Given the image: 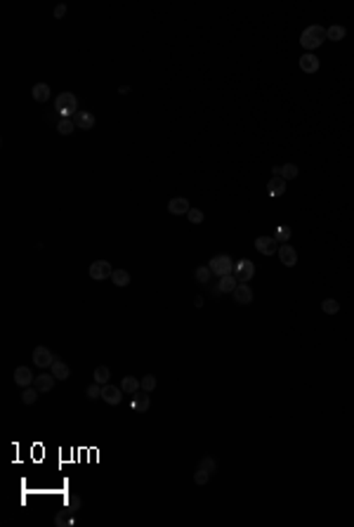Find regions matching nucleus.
Instances as JSON below:
<instances>
[{
	"mask_svg": "<svg viewBox=\"0 0 354 527\" xmlns=\"http://www.w3.org/2000/svg\"><path fill=\"white\" fill-rule=\"evenodd\" d=\"M326 41V29L323 26H319V24H312V26H307L305 31H302L300 36V45L307 50V52H312V50H316L319 45Z\"/></svg>",
	"mask_w": 354,
	"mask_h": 527,
	"instance_id": "f257e3e1",
	"label": "nucleus"
},
{
	"mask_svg": "<svg viewBox=\"0 0 354 527\" xmlns=\"http://www.w3.org/2000/svg\"><path fill=\"white\" fill-rule=\"evenodd\" d=\"M54 111L62 116V119H71L78 111V99H76L74 92H62V95L54 99Z\"/></svg>",
	"mask_w": 354,
	"mask_h": 527,
	"instance_id": "f03ea898",
	"label": "nucleus"
},
{
	"mask_svg": "<svg viewBox=\"0 0 354 527\" xmlns=\"http://www.w3.org/2000/svg\"><path fill=\"white\" fill-rule=\"evenodd\" d=\"M208 267H210V272L217 274V277H227V274L234 272V260L229 258V256H215V258L208 263Z\"/></svg>",
	"mask_w": 354,
	"mask_h": 527,
	"instance_id": "7ed1b4c3",
	"label": "nucleus"
},
{
	"mask_svg": "<svg viewBox=\"0 0 354 527\" xmlns=\"http://www.w3.org/2000/svg\"><path fill=\"white\" fill-rule=\"evenodd\" d=\"M234 274H236V279H238V284H248V281L255 277V263L248 258L234 263Z\"/></svg>",
	"mask_w": 354,
	"mask_h": 527,
	"instance_id": "20e7f679",
	"label": "nucleus"
},
{
	"mask_svg": "<svg viewBox=\"0 0 354 527\" xmlns=\"http://www.w3.org/2000/svg\"><path fill=\"white\" fill-rule=\"evenodd\" d=\"M87 274H90V279L104 281L114 274V267L109 265V260H95V263L90 265V269H87Z\"/></svg>",
	"mask_w": 354,
	"mask_h": 527,
	"instance_id": "39448f33",
	"label": "nucleus"
},
{
	"mask_svg": "<svg viewBox=\"0 0 354 527\" xmlns=\"http://www.w3.org/2000/svg\"><path fill=\"white\" fill-rule=\"evenodd\" d=\"M54 362H57V357L45 348V345H38L36 350H33V364L40 366V369H47V366H52Z\"/></svg>",
	"mask_w": 354,
	"mask_h": 527,
	"instance_id": "423d86ee",
	"label": "nucleus"
},
{
	"mask_svg": "<svg viewBox=\"0 0 354 527\" xmlns=\"http://www.w3.org/2000/svg\"><path fill=\"white\" fill-rule=\"evenodd\" d=\"M279 241L274 237H258L255 239V248H258L262 256H274V253H279Z\"/></svg>",
	"mask_w": 354,
	"mask_h": 527,
	"instance_id": "0eeeda50",
	"label": "nucleus"
},
{
	"mask_svg": "<svg viewBox=\"0 0 354 527\" xmlns=\"http://www.w3.org/2000/svg\"><path fill=\"white\" fill-rule=\"evenodd\" d=\"M14 383L22 386V388H29L36 383V376H33V371L29 366H17V369H14Z\"/></svg>",
	"mask_w": 354,
	"mask_h": 527,
	"instance_id": "6e6552de",
	"label": "nucleus"
},
{
	"mask_svg": "<svg viewBox=\"0 0 354 527\" xmlns=\"http://www.w3.org/2000/svg\"><path fill=\"white\" fill-rule=\"evenodd\" d=\"M102 399L107 402V404H120V399H123V390H120V386H111V383H107V386H102Z\"/></svg>",
	"mask_w": 354,
	"mask_h": 527,
	"instance_id": "1a4fd4ad",
	"label": "nucleus"
},
{
	"mask_svg": "<svg viewBox=\"0 0 354 527\" xmlns=\"http://www.w3.org/2000/svg\"><path fill=\"white\" fill-rule=\"evenodd\" d=\"M279 258L286 267H295L298 265V251L290 246V244H281L279 246Z\"/></svg>",
	"mask_w": 354,
	"mask_h": 527,
	"instance_id": "9d476101",
	"label": "nucleus"
},
{
	"mask_svg": "<svg viewBox=\"0 0 354 527\" xmlns=\"http://www.w3.org/2000/svg\"><path fill=\"white\" fill-rule=\"evenodd\" d=\"M319 66H321V62H319V57L312 52H305L300 57V69L305 71V74H316L319 71Z\"/></svg>",
	"mask_w": 354,
	"mask_h": 527,
	"instance_id": "9b49d317",
	"label": "nucleus"
},
{
	"mask_svg": "<svg viewBox=\"0 0 354 527\" xmlns=\"http://www.w3.org/2000/svg\"><path fill=\"white\" fill-rule=\"evenodd\" d=\"M168 211H170L172 216H184V213L192 211V206H189V201L184 196H175V199L168 201Z\"/></svg>",
	"mask_w": 354,
	"mask_h": 527,
	"instance_id": "f8f14e48",
	"label": "nucleus"
},
{
	"mask_svg": "<svg viewBox=\"0 0 354 527\" xmlns=\"http://www.w3.org/2000/svg\"><path fill=\"white\" fill-rule=\"evenodd\" d=\"M232 293H234V301L238 303V305H250V303H253V289H250L248 284H238Z\"/></svg>",
	"mask_w": 354,
	"mask_h": 527,
	"instance_id": "ddd939ff",
	"label": "nucleus"
},
{
	"mask_svg": "<svg viewBox=\"0 0 354 527\" xmlns=\"http://www.w3.org/2000/svg\"><path fill=\"white\" fill-rule=\"evenodd\" d=\"M74 123H76V128H83V130H92L95 128V116L90 114V111H76V116H74Z\"/></svg>",
	"mask_w": 354,
	"mask_h": 527,
	"instance_id": "4468645a",
	"label": "nucleus"
},
{
	"mask_svg": "<svg viewBox=\"0 0 354 527\" xmlns=\"http://www.w3.org/2000/svg\"><path fill=\"white\" fill-rule=\"evenodd\" d=\"M267 189L272 196H283V194H286V180H283L281 175H274V177L267 182Z\"/></svg>",
	"mask_w": 354,
	"mask_h": 527,
	"instance_id": "2eb2a0df",
	"label": "nucleus"
},
{
	"mask_svg": "<svg viewBox=\"0 0 354 527\" xmlns=\"http://www.w3.org/2000/svg\"><path fill=\"white\" fill-rule=\"evenodd\" d=\"M236 286H238V279L232 277V274H227V277H220V284L215 286V293H232Z\"/></svg>",
	"mask_w": 354,
	"mask_h": 527,
	"instance_id": "dca6fc26",
	"label": "nucleus"
},
{
	"mask_svg": "<svg viewBox=\"0 0 354 527\" xmlns=\"http://www.w3.org/2000/svg\"><path fill=\"white\" fill-rule=\"evenodd\" d=\"M31 95L36 102H47L50 99V95H52V90H50V86L47 83H36V86L31 88Z\"/></svg>",
	"mask_w": 354,
	"mask_h": 527,
	"instance_id": "f3484780",
	"label": "nucleus"
},
{
	"mask_svg": "<svg viewBox=\"0 0 354 527\" xmlns=\"http://www.w3.org/2000/svg\"><path fill=\"white\" fill-rule=\"evenodd\" d=\"M54 381H57V378L50 376V374H40V376H36V383H33V386L38 388L40 393H50L54 388Z\"/></svg>",
	"mask_w": 354,
	"mask_h": 527,
	"instance_id": "a211bd4d",
	"label": "nucleus"
},
{
	"mask_svg": "<svg viewBox=\"0 0 354 527\" xmlns=\"http://www.w3.org/2000/svg\"><path fill=\"white\" fill-rule=\"evenodd\" d=\"M120 390L128 393V395H135L137 390H142V381H137L135 376H125L120 381Z\"/></svg>",
	"mask_w": 354,
	"mask_h": 527,
	"instance_id": "6ab92c4d",
	"label": "nucleus"
},
{
	"mask_svg": "<svg viewBox=\"0 0 354 527\" xmlns=\"http://www.w3.org/2000/svg\"><path fill=\"white\" fill-rule=\"evenodd\" d=\"M345 36H347V29L340 26V24H333V26L326 29V38H328V41H335V43H338V41H343Z\"/></svg>",
	"mask_w": 354,
	"mask_h": 527,
	"instance_id": "aec40b11",
	"label": "nucleus"
},
{
	"mask_svg": "<svg viewBox=\"0 0 354 527\" xmlns=\"http://www.w3.org/2000/svg\"><path fill=\"white\" fill-rule=\"evenodd\" d=\"M52 376L57 378V381H66V378L71 376V369H69L64 362H59V359H57V362L52 364Z\"/></svg>",
	"mask_w": 354,
	"mask_h": 527,
	"instance_id": "412c9836",
	"label": "nucleus"
},
{
	"mask_svg": "<svg viewBox=\"0 0 354 527\" xmlns=\"http://www.w3.org/2000/svg\"><path fill=\"white\" fill-rule=\"evenodd\" d=\"M111 284H116V286H128L130 284V274L128 269H114V274H111Z\"/></svg>",
	"mask_w": 354,
	"mask_h": 527,
	"instance_id": "4be33fe9",
	"label": "nucleus"
},
{
	"mask_svg": "<svg viewBox=\"0 0 354 527\" xmlns=\"http://www.w3.org/2000/svg\"><path fill=\"white\" fill-rule=\"evenodd\" d=\"M147 395H149V393H144V390H142V393L137 390V393L132 395V397H135V409H137V411H147V409L151 407V402H149Z\"/></svg>",
	"mask_w": 354,
	"mask_h": 527,
	"instance_id": "5701e85b",
	"label": "nucleus"
},
{
	"mask_svg": "<svg viewBox=\"0 0 354 527\" xmlns=\"http://www.w3.org/2000/svg\"><path fill=\"white\" fill-rule=\"evenodd\" d=\"M74 128H76L74 119H62L59 123H57V132H59V135H64V137L74 135Z\"/></svg>",
	"mask_w": 354,
	"mask_h": 527,
	"instance_id": "b1692460",
	"label": "nucleus"
},
{
	"mask_svg": "<svg viewBox=\"0 0 354 527\" xmlns=\"http://www.w3.org/2000/svg\"><path fill=\"white\" fill-rule=\"evenodd\" d=\"M109 378H111L109 366H97V369H95V383H99V386H107Z\"/></svg>",
	"mask_w": 354,
	"mask_h": 527,
	"instance_id": "393cba45",
	"label": "nucleus"
},
{
	"mask_svg": "<svg viewBox=\"0 0 354 527\" xmlns=\"http://www.w3.org/2000/svg\"><path fill=\"white\" fill-rule=\"evenodd\" d=\"M298 173H300V168H298L295 163H286V166H281V177H283V180H295V177H298Z\"/></svg>",
	"mask_w": 354,
	"mask_h": 527,
	"instance_id": "a878e982",
	"label": "nucleus"
},
{
	"mask_svg": "<svg viewBox=\"0 0 354 527\" xmlns=\"http://www.w3.org/2000/svg\"><path fill=\"white\" fill-rule=\"evenodd\" d=\"M38 393H40V390H38V388H24V393H22V402L24 404H36V399H38Z\"/></svg>",
	"mask_w": 354,
	"mask_h": 527,
	"instance_id": "bb28decb",
	"label": "nucleus"
},
{
	"mask_svg": "<svg viewBox=\"0 0 354 527\" xmlns=\"http://www.w3.org/2000/svg\"><path fill=\"white\" fill-rule=\"evenodd\" d=\"M321 310L326 312V314H338V312H340V303L335 301V298H326V301L321 303Z\"/></svg>",
	"mask_w": 354,
	"mask_h": 527,
	"instance_id": "cd10ccee",
	"label": "nucleus"
},
{
	"mask_svg": "<svg viewBox=\"0 0 354 527\" xmlns=\"http://www.w3.org/2000/svg\"><path fill=\"white\" fill-rule=\"evenodd\" d=\"M293 237V229H290L288 225H279L276 227V232H274V239H276V241H288V239Z\"/></svg>",
	"mask_w": 354,
	"mask_h": 527,
	"instance_id": "c85d7f7f",
	"label": "nucleus"
},
{
	"mask_svg": "<svg viewBox=\"0 0 354 527\" xmlns=\"http://www.w3.org/2000/svg\"><path fill=\"white\" fill-rule=\"evenodd\" d=\"M210 267H205V265H201V267H196V272H194V277H196V281L198 284H208V279H210Z\"/></svg>",
	"mask_w": 354,
	"mask_h": 527,
	"instance_id": "c756f323",
	"label": "nucleus"
},
{
	"mask_svg": "<svg viewBox=\"0 0 354 527\" xmlns=\"http://www.w3.org/2000/svg\"><path fill=\"white\" fill-rule=\"evenodd\" d=\"M198 468H203V471H208V473L213 475L215 471H217V463H215L213 456H203V459L198 461Z\"/></svg>",
	"mask_w": 354,
	"mask_h": 527,
	"instance_id": "7c9ffc66",
	"label": "nucleus"
},
{
	"mask_svg": "<svg viewBox=\"0 0 354 527\" xmlns=\"http://www.w3.org/2000/svg\"><path fill=\"white\" fill-rule=\"evenodd\" d=\"M71 513H74V511H69V508H64V511H62V513L57 516V520H54V523H57V525H59V527L71 525V523H74V518H71Z\"/></svg>",
	"mask_w": 354,
	"mask_h": 527,
	"instance_id": "2f4dec72",
	"label": "nucleus"
},
{
	"mask_svg": "<svg viewBox=\"0 0 354 527\" xmlns=\"http://www.w3.org/2000/svg\"><path fill=\"white\" fill-rule=\"evenodd\" d=\"M187 216H189V222H192V225H201V222L205 220L203 211H198V208H192V211H189Z\"/></svg>",
	"mask_w": 354,
	"mask_h": 527,
	"instance_id": "473e14b6",
	"label": "nucleus"
},
{
	"mask_svg": "<svg viewBox=\"0 0 354 527\" xmlns=\"http://www.w3.org/2000/svg\"><path fill=\"white\" fill-rule=\"evenodd\" d=\"M154 388H156V376H154V374H147V376L142 378V390H144V393H151Z\"/></svg>",
	"mask_w": 354,
	"mask_h": 527,
	"instance_id": "72a5a7b5",
	"label": "nucleus"
},
{
	"mask_svg": "<svg viewBox=\"0 0 354 527\" xmlns=\"http://www.w3.org/2000/svg\"><path fill=\"white\" fill-rule=\"evenodd\" d=\"M85 395H87L90 399H99V397H102V386H99V383H92V386H87Z\"/></svg>",
	"mask_w": 354,
	"mask_h": 527,
	"instance_id": "f704fd0d",
	"label": "nucleus"
},
{
	"mask_svg": "<svg viewBox=\"0 0 354 527\" xmlns=\"http://www.w3.org/2000/svg\"><path fill=\"white\" fill-rule=\"evenodd\" d=\"M208 480H210V473L203 471V468H198V471L194 473V483H196V484H205Z\"/></svg>",
	"mask_w": 354,
	"mask_h": 527,
	"instance_id": "c9c22d12",
	"label": "nucleus"
},
{
	"mask_svg": "<svg viewBox=\"0 0 354 527\" xmlns=\"http://www.w3.org/2000/svg\"><path fill=\"white\" fill-rule=\"evenodd\" d=\"M66 508H69V511H78V508H80V499H78V496H66Z\"/></svg>",
	"mask_w": 354,
	"mask_h": 527,
	"instance_id": "e433bc0d",
	"label": "nucleus"
},
{
	"mask_svg": "<svg viewBox=\"0 0 354 527\" xmlns=\"http://www.w3.org/2000/svg\"><path fill=\"white\" fill-rule=\"evenodd\" d=\"M64 14H66V5H57L54 7V17L57 19H64Z\"/></svg>",
	"mask_w": 354,
	"mask_h": 527,
	"instance_id": "4c0bfd02",
	"label": "nucleus"
},
{
	"mask_svg": "<svg viewBox=\"0 0 354 527\" xmlns=\"http://www.w3.org/2000/svg\"><path fill=\"white\" fill-rule=\"evenodd\" d=\"M118 92H120V95H128L130 88H128V86H120V88H118Z\"/></svg>",
	"mask_w": 354,
	"mask_h": 527,
	"instance_id": "58836bf2",
	"label": "nucleus"
}]
</instances>
